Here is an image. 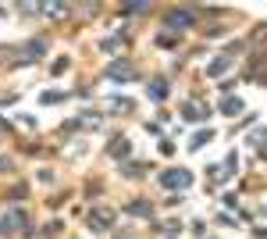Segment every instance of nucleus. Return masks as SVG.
Segmentation results:
<instances>
[{
    "label": "nucleus",
    "instance_id": "f257e3e1",
    "mask_svg": "<svg viewBox=\"0 0 267 239\" xmlns=\"http://www.w3.org/2000/svg\"><path fill=\"white\" fill-rule=\"evenodd\" d=\"M160 186H168V189H186V186H193V171H186V168H168V171L160 175Z\"/></svg>",
    "mask_w": 267,
    "mask_h": 239
},
{
    "label": "nucleus",
    "instance_id": "f03ea898",
    "mask_svg": "<svg viewBox=\"0 0 267 239\" xmlns=\"http://www.w3.org/2000/svg\"><path fill=\"white\" fill-rule=\"evenodd\" d=\"M25 222H29V214H25V211H14V214H7V218L0 222V236H11V232H18Z\"/></svg>",
    "mask_w": 267,
    "mask_h": 239
},
{
    "label": "nucleus",
    "instance_id": "7ed1b4c3",
    "mask_svg": "<svg viewBox=\"0 0 267 239\" xmlns=\"http://www.w3.org/2000/svg\"><path fill=\"white\" fill-rule=\"evenodd\" d=\"M107 75H111V79H118V82H132L135 79V68L129 65V61H114V65L107 68Z\"/></svg>",
    "mask_w": 267,
    "mask_h": 239
},
{
    "label": "nucleus",
    "instance_id": "20e7f679",
    "mask_svg": "<svg viewBox=\"0 0 267 239\" xmlns=\"http://www.w3.org/2000/svg\"><path fill=\"white\" fill-rule=\"evenodd\" d=\"M242 107H246V104H242L239 96H224V100L217 104V111H221V114H228V118H235V114H242Z\"/></svg>",
    "mask_w": 267,
    "mask_h": 239
},
{
    "label": "nucleus",
    "instance_id": "39448f33",
    "mask_svg": "<svg viewBox=\"0 0 267 239\" xmlns=\"http://www.w3.org/2000/svg\"><path fill=\"white\" fill-rule=\"evenodd\" d=\"M196 18H193V11H171L168 14V25H175V29H189Z\"/></svg>",
    "mask_w": 267,
    "mask_h": 239
},
{
    "label": "nucleus",
    "instance_id": "423d86ee",
    "mask_svg": "<svg viewBox=\"0 0 267 239\" xmlns=\"http://www.w3.org/2000/svg\"><path fill=\"white\" fill-rule=\"evenodd\" d=\"M164 96H168V79H153V82H150V100L160 104Z\"/></svg>",
    "mask_w": 267,
    "mask_h": 239
},
{
    "label": "nucleus",
    "instance_id": "0eeeda50",
    "mask_svg": "<svg viewBox=\"0 0 267 239\" xmlns=\"http://www.w3.org/2000/svg\"><path fill=\"white\" fill-rule=\"evenodd\" d=\"M111 222H114V218H111L107 211H93V214H89V225H93V229H111Z\"/></svg>",
    "mask_w": 267,
    "mask_h": 239
},
{
    "label": "nucleus",
    "instance_id": "6e6552de",
    "mask_svg": "<svg viewBox=\"0 0 267 239\" xmlns=\"http://www.w3.org/2000/svg\"><path fill=\"white\" fill-rule=\"evenodd\" d=\"M150 211H153V207H150L146 200H132V204H129V214H132V218H150Z\"/></svg>",
    "mask_w": 267,
    "mask_h": 239
},
{
    "label": "nucleus",
    "instance_id": "1a4fd4ad",
    "mask_svg": "<svg viewBox=\"0 0 267 239\" xmlns=\"http://www.w3.org/2000/svg\"><path fill=\"white\" fill-rule=\"evenodd\" d=\"M111 111H118V114H125V111H132V104H129V96H114V100H111Z\"/></svg>",
    "mask_w": 267,
    "mask_h": 239
},
{
    "label": "nucleus",
    "instance_id": "9d476101",
    "mask_svg": "<svg viewBox=\"0 0 267 239\" xmlns=\"http://www.w3.org/2000/svg\"><path fill=\"white\" fill-rule=\"evenodd\" d=\"M43 11H47V14H50V18H65L68 4H43Z\"/></svg>",
    "mask_w": 267,
    "mask_h": 239
},
{
    "label": "nucleus",
    "instance_id": "9b49d317",
    "mask_svg": "<svg viewBox=\"0 0 267 239\" xmlns=\"http://www.w3.org/2000/svg\"><path fill=\"white\" fill-rule=\"evenodd\" d=\"M150 4H121V14H146Z\"/></svg>",
    "mask_w": 267,
    "mask_h": 239
},
{
    "label": "nucleus",
    "instance_id": "f8f14e48",
    "mask_svg": "<svg viewBox=\"0 0 267 239\" xmlns=\"http://www.w3.org/2000/svg\"><path fill=\"white\" fill-rule=\"evenodd\" d=\"M210 140H214V132H210V129H207V132H196V136H193V150H200V147H207Z\"/></svg>",
    "mask_w": 267,
    "mask_h": 239
},
{
    "label": "nucleus",
    "instance_id": "ddd939ff",
    "mask_svg": "<svg viewBox=\"0 0 267 239\" xmlns=\"http://www.w3.org/2000/svg\"><path fill=\"white\" fill-rule=\"evenodd\" d=\"M118 47H121V39H118V36H114V39H104V43H100V50H104V54H118Z\"/></svg>",
    "mask_w": 267,
    "mask_h": 239
},
{
    "label": "nucleus",
    "instance_id": "4468645a",
    "mask_svg": "<svg viewBox=\"0 0 267 239\" xmlns=\"http://www.w3.org/2000/svg\"><path fill=\"white\" fill-rule=\"evenodd\" d=\"M224 68H228V57H217V61H210V75H214V79H217Z\"/></svg>",
    "mask_w": 267,
    "mask_h": 239
},
{
    "label": "nucleus",
    "instance_id": "2eb2a0df",
    "mask_svg": "<svg viewBox=\"0 0 267 239\" xmlns=\"http://www.w3.org/2000/svg\"><path fill=\"white\" fill-rule=\"evenodd\" d=\"M111 154H118V161H125V154H129V140H118V147H111Z\"/></svg>",
    "mask_w": 267,
    "mask_h": 239
},
{
    "label": "nucleus",
    "instance_id": "dca6fc26",
    "mask_svg": "<svg viewBox=\"0 0 267 239\" xmlns=\"http://www.w3.org/2000/svg\"><path fill=\"white\" fill-rule=\"evenodd\" d=\"M157 43H160V47H164V50H175V47H178V43H175V36H164V32H160V36H157Z\"/></svg>",
    "mask_w": 267,
    "mask_h": 239
},
{
    "label": "nucleus",
    "instance_id": "f3484780",
    "mask_svg": "<svg viewBox=\"0 0 267 239\" xmlns=\"http://www.w3.org/2000/svg\"><path fill=\"white\" fill-rule=\"evenodd\" d=\"M65 93H43V104H61Z\"/></svg>",
    "mask_w": 267,
    "mask_h": 239
},
{
    "label": "nucleus",
    "instance_id": "a211bd4d",
    "mask_svg": "<svg viewBox=\"0 0 267 239\" xmlns=\"http://www.w3.org/2000/svg\"><path fill=\"white\" fill-rule=\"evenodd\" d=\"M146 168H139V164H125V175H142Z\"/></svg>",
    "mask_w": 267,
    "mask_h": 239
},
{
    "label": "nucleus",
    "instance_id": "6ab92c4d",
    "mask_svg": "<svg viewBox=\"0 0 267 239\" xmlns=\"http://www.w3.org/2000/svg\"><path fill=\"white\" fill-rule=\"evenodd\" d=\"M0 14H4V7H0Z\"/></svg>",
    "mask_w": 267,
    "mask_h": 239
}]
</instances>
